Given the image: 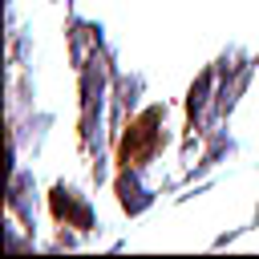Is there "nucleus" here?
<instances>
[{"label":"nucleus","instance_id":"obj_1","mask_svg":"<svg viewBox=\"0 0 259 259\" xmlns=\"http://www.w3.org/2000/svg\"><path fill=\"white\" fill-rule=\"evenodd\" d=\"M162 121H166V105H146L134 121H125V130L117 134V162L146 170L162 154V146H166Z\"/></svg>","mask_w":259,"mask_h":259},{"label":"nucleus","instance_id":"obj_2","mask_svg":"<svg viewBox=\"0 0 259 259\" xmlns=\"http://www.w3.org/2000/svg\"><path fill=\"white\" fill-rule=\"evenodd\" d=\"M49 210H53V219H57L61 227H73V231H93V227H97L93 202H89L77 186H69V182H53V190H49Z\"/></svg>","mask_w":259,"mask_h":259},{"label":"nucleus","instance_id":"obj_4","mask_svg":"<svg viewBox=\"0 0 259 259\" xmlns=\"http://www.w3.org/2000/svg\"><path fill=\"white\" fill-rule=\"evenodd\" d=\"M142 89H146V77L142 73H117L113 77V113H109V134L113 138L125 130V117L138 105V93Z\"/></svg>","mask_w":259,"mask_h":259},{"label":"nucleus","instance_id":"obj_3","mask_svg":"<svg viewBox=\"0 0 259 259\" xmlns=\"http://www.w3.org/2000/svg\"><path fill=\"white\" fill-rule=\"evenodd\" d=\"M113 194H117L121 210L134 219V214H142V210H150V206H154V194H158V190H150V186H146V178H142V170H138V166H121V170H117V178H113Z\"/></svg>","mask_w":259,"mask_h":259},{"label":"nucleus","instance_id":"obj_6","mask_svg":"<svg viewBox=\"0 0 259 259\" xmlns=\"http://www.w3.org/2000/svg\"><path fill=\"white\" fill-rule=\"evenodd\" d=\"M235 150H239V142H235V138H231L227 130H210V142H206V154H202V158L194 162V170H190L186 178L194 182L198 174H206L210 166H219V162H223V158H231Z\"/></svg>","mask_w":259,"mask_h":259},{"label":"nucleus","instance_id":"obj_5","mask_svg":"<svg viewBox=\"0 0 259 259\" xmlns=\"http://www.w3.org/2000/svg\"><path fill=\"white\" fill-rule=\"evenodd\" d=\"M8 214H20L24 231L32 235V227H36V202H32V174H28V170H16V174H12V186H8Z\"/></svg>","mask_w":259,"mask_h":259}]
</instances>
